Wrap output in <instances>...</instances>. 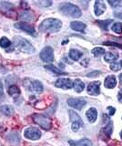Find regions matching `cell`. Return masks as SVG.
<instances>
[{
    "instance_id": "8992f818",
    "label": "cell",
    "mask_w": 122,
    "mask_h": 146,
    "mask_svg": "<svg viewBox=\"0 0 122 146\" xmlns=\"http://www.w3.org/2000/svg\"><path fill=\"white\" fill-rule=\"evenodd\" d=\"M40 58L42 59L44 62H52L54 61V52L53 49L50 47H46L42 49L41 53H40Z\"/></svg>"
},
{
    "instance_id": "4fadbf2b",
    "label": "cell",
    "mask_w": 122,
    "mask_h": 146,
    "mask_svg": "<svg viewBox=\"0 0 122 146\" xmlns=\"http://www.w3.org/2000/svg\"><path fill=\"white\" fill-rule=\"evenodd\" d=\"M104 85L107 89H113L115 88L116 85H117V80H116V77L110 75V76H107L105 81H104Z\"/></svg>"
},
{
    "instance_id": "5b68a950",
    "label": "cell",
    "mask_w": 122,
    "mask_h": 146,
    "mask_svg": "<svg viewBox=\"0 0 122 146\" xmlns=\"http://www.w3.org/2000/svg\"><path fill=\"white\" fill-rule=\"evenodd\" d=\"M24 136L26 139L29 140H38L41 136V131H40L38 128L35 127H29L28 129H26L24 131Z\"/></svg>"
},
{
    "instance_id": "8d00e7d4",
    "label": "cell",
    "mask_w": 122,
    "mask_h": 146,
    "mask_svg": "<svg viewBox=\"0 0 122 146\" xmlns=\"http://www.w3.org/2000/svg\"><path fill=\"white\" fill-rule=\"evenodd\" d=\"M115 16H116V17L119 18V19H122V11H121V12H117V13H116V14H115Z\"/></svg>"
},
{
    "instance_id": "e0dca14e",
    "label": "cell",
    "mask_w": 122,
    "mask_h": 146,
    "mask_svg": "<svg viewBox=\"0 0 122 146\" xmlns=\"http://www.w3.org/2000/svg\"><path fill=\"white\" fill-rule=\"evenodd\" d=\"M0 111L6 116H11L14 113V108L10 105H3V106L0 107Z\"/></svg>"
},
{
    "instance_id": "5bb4252c",
    "label": "cell",
    "mask_w": 122,
    "mask_h": 146,
    "mask_svg": "<svg viewBox=\"0 0 122 146\" xmlns=\"http://www.w3.org/2000/svg\"><path fill=\"white\" fill-rule=\"evenodd\" d=\"M0 10L4 13H12L13 11L15 10V7L13 6L12 4L8 3V2H1L0 3Z\"/></svg>"
},
{
    "instance_id": "ba28073f",
    "label": "cell",
    "mask_w": 122,
    "mask_h": 146,
    "mask_svg": "<svg viewBox=\"0 0 122 146\" xmlns=\"http://www.w3.org/2000/svg\"><path fill=\"white\" fill-rule=\"evenodd\" d=\"M74 85V82L69 79H65V78H61L58 79L55 82V86L57 88H61V89H71Z\"/></svg>"
},
{
    "instance_id": "4316f807",
    "label": "cell",
    "mask_w": 122,
    "mask_h": 146,
    "mask_svg": "<svg viewBox=\"0 0 122 146\" xmlns=\"http://www.w3.org/2000/svg\"><path fill=\"white\" fill-rule=\"evenodd\" d=\"M112 30L117 34H121L122 33V24L121 23H115L112 26Z\"/></svg>"
},
{
    "instance_id": "277c9868",
    "label": "cell",
    "mask_w": 122,
    "mask_h": 146,
    "mask_svg": "<svg viewBox=\"0 0 122 146\" xmlns=\"http://www.w3.org/2000/svg\"><path fill=\"white\" fill-rule=\"evenodd\" d=\"M33 120L37 124L43 128L44 130H50V128L52 126V122L50 119H48L47 117L44 115H41V114H34Z\"/></svg>"
},
{
    "instance_id": "60d3db41",
    "label": "cell",
    "mask_w": 122,
    "mask_h": 146,
    "mask_svg": "<svg viewBox=\"0 0 122 146\" xmlns=\"http://www.w3.org/2000/svg\"><path fill=\"white\" fill-rule=\"evenodd\" d=\"M120 137H121V139H122V131H121V132H120Z\"/></svg>"
},
{
    "instance_id": "3957f363",
    "label": "cell",
    "mask_w": 122,
    "mask_h": 146,
    "mask_svg": "<svg viewBox=\"0 0 122 146\" xmlns=\"http://www.w3.org/2000/svg\"><path fill=\"white\" fill-rule=\"evenodd\" d=\"M14 42L16 47L20 49L21 51L23 52H26V53H34L35 52V48L32 45H31L28 40L23 38H20V36H16L14 38Z\"/></svg>"
},
{
    "instance_id": "44dd1931",
    "label": "cell",
    "mask_w": 122,
    "mask_h": 146,
    "mask_svg": "<svg viewBox=\"0 0 122 146\" xmlns=\"http://www.w3.org/2000/svg\"><path fill=\"white\" fill-rule=\"evenodd\" d=\"M82 55H83L82 53L76 49H71L69 51V57L73 59V60H78V59L82 57Z\"/></svg>"
},
{
    "instance_id": "7402d4cb",
    "label": "cell",
    "mask_w": 122,
    "mask_h": 146,
    "mask_svg": "<svg viewBox=\"0 0 122 146\" xmlns=\"http://www.w3.org/2000/svg\"><path fill=\"white\" fill-rule=\"evenodd\" d=\"M112 130H113V123L111 121H109L105 126V128H104V129L102 130V131H103V133H105L108 137H110V135L112 133Z\"/></svg>"
},
{
    "instance_id": "d6a6232c",
    "label": "cell",
    "mask_w": 122,
    "mask_h": 146,
    "mask_svg": "<svg viewBox=\"0 0 122 146\" xmlns=\"http://www.w3.org/2000/svg\"><path fill=\"white\" fill-rule=\"evenodd\" d=\"M110 68L112 70H114V71H119L121 68L120 64L117 63V62H113V63H111V65H110Z\"/></svg>"
},
{
    "instance_id": "d590c367",
    "label": "cell",
    "mask_w": 122,
    "mask_h": 146,
    "mask_svg": "<svg viewBox=\"0 0 122 146\" xmlns=\"http://www.w3.org/2000/svg\"><path fill=\"white\" fill-rule=\"evenodd\" d=\"M99 75V72L98 71H94V72H91L90 74H88V77H97Z\"/></svg>"
},
{
    "instance_id": "d6986e66",
    "label": "cell",
    "mask_w": 122,
    "mask_h": 146,
    "mask_svg": "<svg viewBox=\"0 0 122 146\" xmlns=\"http://www.w3.org/2000/svg\"><path fill=\"white\" fill-rule=\"evenodd\" d=\"M74 89L76 92H81V91H83V90L85 89V84L83 81H81L80 80H76L75 82H74Z\"/></svg>"
},
{
    "instance_id": "2e32d148",
    "label": "cell",
    "mask_w": 122,
    "mask_h": 146,
    "mask_svg": "<svg viewBox=\"0 0 122 146\" xmlns=\"http://www.w3.org/2000/svg\"><path fill=\"white\" fill-rule=\"evenodd\" d=\"M70 27L72 29H74L76 31H79V32H83L86 29V25L80 21H72Z\"/></svg>"
},
{
    "instance_id": "cb8c5ba5",
    "label": "cell",
    "mask_w": 122,
    "mask_h": 146,
    "mask_svg": "<svg viewBox=\"0 0 122 146\" xmlns=\"http://www.w3.org/2000/svg\"><path fill=\"white\" fill-rule=\"evenodd\" d=\"M104 59L105 61L107 62H115L116 59H117V56L115 54H112V53H106L104 55Z\"/></svg>"
},
{
    "instance_id": "603a6c76",
    "label": "cell",
    "mask_w": 122,
    "mask_h": 146,
    "mask_svg": "<svg viewBox=\"0 0 122 146\" xmlns=\"http://www.w3.org/2000/svg\"><path fill=\"white\" fill-rule=\"evenodd\" d=\"M11 46V41L8 39L6 36H3L0 39V47H2L3 48H7Z\"/></svg>"
},
{
    "instance_id": "7a4b0ae2",
    "label": "cell",
    "mask_w": 122,
    "mask_h": 146,
    "mask_svg": "<svg viewBox=\"0 0 122 146\" xmlns=\"http://www.w3.org/2000/svg\"><path fill=\"white\" fill-rule=\"evenodd\" d=\"M60 11L66 16H69L71 17H80L82 13L78 8V7L71 3H63L60 5Z\"/></svg>"
},
{
    "instance_id": "b9f144b4",
    "label": "cell",
    "mask_w": 122,
    "mask_h": 146,
    "mask_svg": "<svg viewBox=\"0 0 122 146\" xmlns=\"http://www.w3.org/2000/svg\"><path fill=\"white\" fill-rule=\"evenodd\" d=\"M121 66H122V61H121Z\"/></svg>"
},
{
    "instance_id": "836d02e7",
    "label": "cell",
    "mask_w": 122,
    "mask_h": 146,
    "mask_svg": "<svg viewBox=\"0 0 122 146\" xmlns=\"http://www.w3.org/2000/svg\"><path fill=\"white\" fill-rule=\"evenodd\" d=\"M104 45H107V46H115V47L122 48V46L120 44H117V43H115V42H109V41H107V42L104 43Z\"/></svg>"
},
{
    "instance_id": "f35d334b",
    "label": "cell",
    "mask_w": 122,
    "mask_h": 146,
    "mask_svg": "<svg viewBox=\"0 0 122 146\" xmlns=\"http://www.w3.org/2000/svg\"><path fill=\"white\" fill-rule=\"evenodd\" d=\"M119 100L122 103V89L120 90L119 93Z\"/></svg>"
},
{
    "instance_id": "e575fe53",
    "label": "cell",
    "mask_w": 122,
    "mask_h": 146,
    "mask_svg": "<svg viewBox=\"0 0 122 146\" xmlns=\"http://www.w3.org/2000/svg\"><path fill=\"white\" fill-rule=\"evenodd\" d=\"M107 110H108V111H109V115L112 116L113 114L115 113V108H113V107H107Z\"/></svg>"
},
{
    "instance_id": "6da1fadb",
    "label": "cell",
    "mask_w": 122,
    "mask_h": 146,
    "mask_svg": "<svg viewBox=\"0 0 122 146\" xmlns=\"http://www.w3.org/2000/svg\"><path fill=\"white\" fill-rule=\"evenodd\" d=\"M62 27V22L56 18H47L41 22L39 25L38 29L41 32H51V33H55V32L59 31V29Z\"/></svg>"
},
{
    "instance_id": "484cf974",
    "label": "cell",
    "mask_w": 122,
    "mask_h": 146,
    "mask_svg": "<svg viewBox=\"0 0 122 146\" xmlns=\"http://www.w3.org/2000/svg\"><path fill=\"white\" fill-rule=\"evenodd\" d=\"M45 68H47V70H51V71H52V72H54V73H56V74H57V75H60V74H66V73L62 72V71H61V70H59V68H56L55 66H53V65H47V66H45Z\"/></svg>"
},
{
    "instance_id": "9c48e42d",
    "label": "cell",
    "mask_w": 122,
    "mask_h": 146,
    "mask_svg": "<svg viewBox=\"0 0 122 146\" xmlns=\"http://www.w3.org/2000/svg\"><path fill=\"white\" fill-rule=\"evenodd\" d=\"M100 82L99 81H93L89 83L88 86V93L90 95L96 96L100 93Z\"/></svg>"
},
{
    "instance_id": "52a82bcc",
    "label": "cell",
    "mask_w": 122,
    "mask_h": 146,
    "mask_svg": "<svg viewBox=\"0 0 122 146\" xmlns=\"http://www.w3.org/2000/svg\"><path fill=\"white\" fill-rule=\"evenodd\" d=\"M67 104L76 110H81L86 105V100L81 98H71L67 100Z\"/></svg>"
},
{
    "instance_id": "f1b7e54d",
    "label": "cell",
    "mask_w": 122,
    "mask_h": 146,
    "mask_svg": "<svg viewBox=\"0 0 122 146\" xmlns=\"http://www.w3.org/2000/svg\"><path fill=\"white\" fill-rule=\"evenodd\" d=\"M111 22H113V21H112V20H106V21H101V20H99V21H98V25H100L102 29H105V30H107V26L109 25Z\"/></svg>"
},
{
    "instance_id": "74e56055",
    "label": "cell",
    "mask_w": 122,
    "mask_h": 146,
    "mask_svg": "<svg viewBox=\"0 0 122 146\" xmlns=\"http://www.w3.org/2000/svg\"><path fill=\"white\" fill-rule=\"evenodd\" d=\"M3 93H4V91H3V85H2V82H1V80H0V97L3 95Z\"/></svg>"
},
{
    "instance_id": "d4e9b609",
    "label": "cell",
    "mask_w": 122,
    "mask_h": 146,
    "mask_svg": "<svg viewBox=\"0 0 122 146\" xmlns=\"http://www.w3.org/2000/svg\"><path fill=\"white\" fill-rule=\"evenodd\" d=\"M69 114H70V120L72 121V122L74 121H79V122H83L82 120L80 119V117L78 116V114H76L74 111H69Z\"/></svg>"
},
{
    "instance_id": "ac0fdd59",
    "label": "cell",
    "mask_w": 122,
    "mask_h": 146,
    "mask_svg": "<svg viewBox=\"0 0 122 146\" xmlns=\"http://www.w3.org/2000/svg\"><path fill=\"white\" fill-rule=\"evenodd\" d=\"M69 143L72 146H92V143L91 141L88 139H82L76 143H74V141H69Z\"/></svg>"
},
{
    "instance_id": "30bf717a",
    "label": "cell",
    "mask_w": 122,
    "mask_h": 146,
    "mask_svg": "<svg viewBox=\"0 0 122 146\" xmlns=\"http://www.w3.org/2000/svg\"><path fill=\"white\" fill-rule=\"evenodd\" d=\"M15 27H16V29H20L22 31H25V32H26V33H28L30 35H35L36 34L34 27H31L28 24H26V23H24V22L16 23Z\"/></svg>"
},
{
    "instance_id": "7c38bea8",
    "label": "cell",
    "mask_w": 122,
    "mask_h": 146,
    "mask_svg": "<svg viewBox=\"0 0 122 146\" xmlns=\"http://www.w3.org/2000/svg\"><path fill=\"white\" fill-rule=\"evenodd\" d=\"M106 10V4L103 1H96L95 2L94 11L96 16H101Z\"/></svg>"
},
{
    "instance_id": "8fae6325",
    "label": "cell",
    "mask_w": 122,
    "mask_h": 146,
    "mask_svg": "<svg viewBox=\"0 0 122 146\" xmlns=\"http://www.w3.org/2000/svg\"><path fill=\"white\" fill-rule=\"evenodd\" d=\"M28 90L32 92L36 93H40L43 91V85L40 81L38 80H33L31 81L28 85Z\"/></svg>"
},
{
    "instance_id": "1f68e13d",
    "label": "cell",
    "mask_w": 122,
    "mask_h": 146,
    "mask_svg": "<svg viewBox=\"0 0 122 146\" xmlns=\"http://www.w3.org/2000/svg\"><path fill=\"white\" fill-rule=\"evenodd\" d=\"M108 4H109L112 7L117 8L122 6V1H110V0H108Z\"/></svg>"
},
{
    "instance_id": "4dcf8cb0",
    "label": "cell",
    "mask_w": 122,
    "mask_h": 146,
    "mask_svg": "<svg viewBox=\"0 0 122 146\" xmlns=\"http://www.w3.org/2000/svg\"><path fill=\"white\" fill-rule=\"evenodd\" d=\"M83 125V122H79V121H74L72 122V130L74 131H78V129Z\"/></svg>"
},
{
    "instance_id": "f546056e",
    "label": "cell",
    "mask_w": 122,
    "mask_h": 146,
    "mask_svg": "<svg viewBox=\"0 0 122 146\" xmlns=\"http://www.w3.org/2000/svg\"><path fill=\"white\" fill-rule=\"evenodd\" d=\"M19 17L21 18V19L25 20V21H29V20H31V18H32V16H31L30 14L28 13V12H24V13L21 14Z\"/></svg>"
},
{
    "instance_id": "ffe728a7",
    "label": "cell",
    "mask_w": 122,
    "mask_h": 146,
    "mask_svg": "<svg viewBox=\"0 0 122 146\" xmlns=\"http://www.w3.org/2000/svg\"><path fill=\"white\" fill-rule=\"evenodd\" d=\"M8 94L11 95L12 97H16L20 94V89L16 85H12L8 89Z\"/></svg>"
},
{
    "instance_id": "ab89813d",
    "label": "cell",
    "mask_w": 122,
    "mask_h": 146,
    "mask_svg": "<svg viewBox=\"0 0 122 146\" xmlns=\"http://www.w3.org/2000/svg\"><path fill=\"white\" fill-rule=\"evenodd\" d=\"M119 80H120V83L122 84V73L119 75Z\"/></svg>"
},
{
    "instance_id": "9a60e30c",
    "label": "cell",
    "mask_w": 122,
    "mask_h": 146,
    "mask_svg": "<svg viewBox=\"0 0 122 146\" xmlns=\"http://www.w3.org/2000/svg\"><path fill=\"white\" fill-rule=\"evenodd\" d=\"M86 115H87L88 120L90 122H95L97 120V117H98V111L95 108H90L88 111L86 112Z\"/></svg>"
},
{
    "instance_id": "83f0119b",
    "label": "cell",
    "mask_w": 122,
    "mask_h": 146,
    "mask_svg": "<svg viewBox=\"0 0 122 146\" xmlns=\"http://www.w3.org/2000/svg\"><path fill=\"white\" fill-rule=\"evenodd\" d=\"M91 52H92V54L94 55V56L98 57V56H100V55L105 53V49L102 48H95L92 49Z\"/></svg>"
}]
</instances>
